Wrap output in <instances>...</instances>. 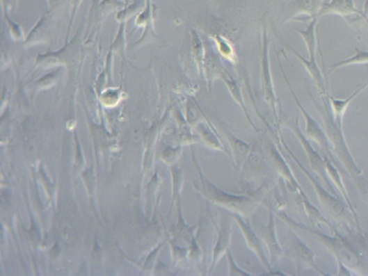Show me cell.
Returning <instances> with one entry per match:
<instances>
[{
	"mask_svg": "<svg viewBox=\"0 0 368 276\" xmlns=\"http://www.w3.org/2000/svg\"><path fill=\"white\" fill-rule=\"evenodd\" d=\"M321 106L316 99H313L312 101H313V104L318 111V113L321 115L323 123H324V131L327 133L328 139L332 145L333 154L337 157V160L345 168V171L350 174L351 179L358 186V188H360L361 193L363 194L365 192H363L362 184L368 186V183L363 178L362 170L358 166V162L355 161L353 154L349 149L346 139H345L344 131H342V125L337 124L334 117H333L332 110H329L328 96H321Z\"/></svg>",
	"mask_w": 368,
	"mask_h": 276,
	"instance_id": "6da1fadb",
	"label": "cell"
},
{
	"mask_svg": "<svg viewBox=\"0 0 368 276\" xmlns=\"http://www.w3.org/2000/svg\"><path fill=\"white\" fill-rule=\"evenodd\" d=\"M276 215L284 222H286L291 229H300L314 236L317 240L324 245V248L332 253V256L335 258V261H342L344 264H346L355 273L360 269L361 258H360L358 250H355L349 242H346V240L340 234L334 235V237L326 235L324 232H321V229H311L306 225L300 224L295 220L291 219L290 216H287L282 210H278Z\"/></svg>",
	"mask_w": 368,
	"mask_h": 276,
	"instance_id": "7a4b0ae2",
	"label": "cell"
},
{
	"mask_svg": "<svg viewBox=\"0 0 368 276\" xmlns=\"http://www.w3.org/2000/svg\"><path fill=\"white\" fill-rule=\"evenodd\" d=\"M280 143L281 147H282V149L290 155L291 159L296 162V165L300 167V170H301L302 172L305 173V176H306L307 179L310 181L312 187H313L314 192H316L319 203H321L323 209L327 211V214L329 215L332 219L337 221V222H346V224L350 226V222H349L348 219V216H350V211H349V209L346 208V206H348L346 203H344L342 200L337 198L335 194L330 193L329 189H327L324 184H321V183L319 182V178L314 177L313 173L310 172L306 167L302 165V162L297 159L295 154L292 152V150H291L290 147L286 144L285 140L282 139V136H280Z\"/></svg>",
	"mask_w": 368,
	"mask_h": 276,
	"instance_id": "3957f363",
	"label": "cell"
},
{
	"mask_svg": "<svg viewBox=\"0 0 368 276\" xmlns=\"http://www.w3.org/2000/svg\"><path fill=\"white\" fill-rule=\"evenodd\" d=\"M200 179H202L200 193L211 203L227 209L234 214H239L246 218L250 216L260 204L259 199L255 197L234 195V194L223 192L220 188L215 187L213 183L209 182L208 179H205L202 172H200Z\"/></svg>",
	"mask_w": 368,
	"mask_h": 276,
	"instance_id": "277c9868",
	"label": "cell"
},
{
	"mask_svg": "<svg viewBox=\"0 0 368 276\" xmlns=\"http://www.w3.org/2000/svg\"><path fill=\"white\" fill-rule=\"evenodd\" d=\"M269 46L270 41L268 37V30L266 27H263L262 32V54H260V81H262V88H263V95L266 104H269L270 108L273 111L275 122L279 123V99L275 94L274 83H273V76H271V70H270L269 59Z\"/></svg>",
	"mask_w": 368,
	"mask_h": 276,
	"instance_id": "5b68a950",
	"label": "cell"
},
{
	"mask_svg": "<svg viewBox=\"0 0 368 276\" xmlns=\"http://www.w3.org/2000/svg\"><path fill=\"white\" fill-rule=\"evenodd\" d=\"M278 63H279V65H280L281 73L284 75L286 83H287V86H289V89H290L291 95H292V97H294L296 104H297V108L301 111L302 115H303L305 122H306V127H305V136H306L310 140L314 141L318 145L321 146V152H324V155H327V156H329V159H332L333 161H334V157H333L334 156V154H333L332 145H330L329 139H328L327 133L324 131V128H321L319 123H318V122H317V120L308 113V111L303 107V104L300 102V99H298L297 95L295 94V91H294L292 86H291L289 78L286 76L285 72H284V69L281 67L280 60H278Z\"/></svg>",
	"mask_w": 368,
	"mask_h": 276,
	"instance_id": "8992f818",
	"label": "cell"
},
{
	"mask_svg": "<svg viewBox=\"0 0 368 276\" xmlns=\"http://www.w3.org/2000/svg\"><path fill=\"white\" fill-rule=\"evenodd\" d=\"M289 129L294 131V134L297 136V139L301 143L302 147L305 150L308 162H310V168L313 173H316L318 178H321V183L333 190V183L330 178L328 177L327 170H326V163H324V157L317 152L316 149L312 146L311 140L305 136V133L300 129V123H298V117H296L294 123L287 124Z\"/></svg>",
	"mask_w": 368,
	"mask_h": 276,
	"instance_id": "52a82bcc",
	"label": "cell"
},
{
	"mask_svg": "<svg viewBox=\"0 0 368 276\" xmlns=\"http://www.w3.org/2000/svg\"><path fill=\"white\" fill-rule=\"evenodd\" d=\"M270 160L274 166L276 172L279 173V176L282 178V181L285 182L286 187L289 189V192L292 194V197L295 198L297 203L301 202L302 198L307 197L305 190L302 189L301 184L297 181L294 172L291 171L290 165L287 163L284 155L279 152L278 146L275 145L274 143H270L269 145Z\"/></svg>",
	"mask_w": 368,
	"mask_h": 276,
	"instance_id": "ba28073f",
	"label": "cell"
},
{
	"mask_svg": "<svg viewBox=\"0 0 368 276\" xmlns=\"http://www.w3.org/2000/svg\"><path fill=\"white\" fill-rule=\"evenodd\" d=\"M234 221L237 222L239 229H241L242 234H243L244 240L247 242L249 250L255 252V256L258 257L260 263L263 264V266H264L268 273H273V266H271V263H270L269 257L265 254L264 243L260 240L259 236L255 234V229L249 225V222H247L246 220L241 218V215L234 214Z\"/></svg>",
	"mask_w": 368,
	"mask_h": 276,
	"instance_id": "9c48e42d",
	"label": "cell"
},
{
	"mask_svg": "<svg viewBox=\"0 0 368 276\" xmlns=\"http://www.w3.org/2000/svg\"><path fill=\"white\" fill-rule=\"evenodd\" d=\"M79 48H80V43L77 36L72 43H67V46L63 47L61 51L38 56L36 65L37 67H46V68L57 65V64L67 65L69 63L74 62V59L78 57Z\"/></svg>",
	"mask_w": 368,
	"mask_h": 276,
	"instance_id": "30bf717a",
	"label": "cell"
},
{
	"mask_svg": "<svg viewBox=\"0 0 368 276\" xmlns=\"http://www.w3.org/2000/svg\"><path fill=\"white\" fill-rule=\"evenodd\" d=\"M323 157H324V163H326V170H327L328 177L330 178L332 181L333 186L337 189V193L342 195V199L345 200V203L348 205L349 211L350 214L353 215V221H355V225L360 231H361V226H360V220H358V211L353 206V202L350 199V195H349L348 190H346V187L345 184L342 182V176H340V172L337 170V166L334 165V161L332 159H329V156L324 155L323 154Z\"/></svg>",
	"mask_w": 368,
	"mask_h": 276,
	"instance_id": "8fae6325",
	"label": "cell"
},
{
	"mask_svg": "<svg viewBox=\"0 0 368 276\" xmlns=\"http://www.w3.org/2000/svg\"><path fill=\"white\" fill-rule=\"evenodd\" d=\"M324 4V0H295L289 6V20L311 21L314 17L319 19V13Z\"/></svg>",
	"mask_w": 368,
	"mask_h": 276,
	"instance_id": "7c38bea8",
	"label": "cell"
},
{
	"mask_svg": "<svg viewBox=\"0 0 368 276\" xmlns=\"http://www.w3.org/2000/svg\"><path fill=\"white\" fill-rule=\"evenodd\" d=\"M289 238H290L291 248L294 250V254L298 261L303 263L305 266L311 268L313 270H316L317 273H319L321 275H324V273L317 266L316 256L313 253V250L308 247V245L303 242L301 237L296 234L295 229H291L289 227Z\"/></svg>",
	"mask_w": 368,
	"mask_h": 276,
	"instance_id": "4fadbf2b",
	"label": "cell"
},
{
	"mask_svg": "<svg viewBox=\"0 0 368 276\" xmlns=\"http://www.w3.org/2000/svg\"><path fill=\"white\" fill-rule=\"evenodd\" d=\"M264 243L269 252V259L271 266H276L284 257V250L276 236V225H275V213L269 209V220L264 229Z\"/></svg>",
	"mask_w": 368,
	"mask_h": 276,
	"instance_id": "5bb4252c",
	"label": "cell"
},
{
	"mask_svg": "<svg viewBox=\"0 0 368 276\" xmlns=\"http://www.w3.org/2000/svg\"><path fill=\"white\" fill-rule=\"evenodd\" d=\"M53 14L48 13L47 15L42 16L40 21L37 22L36 26L32 29L31 32L25 40V46H33V44H41L47 43L52 32Z\"/></svg>",
	"mask_w": 368,
	"mask_h": 276,
	"instance_id": "9a60e30c",
	"label": "cell"
},
{
	"mask_svg": "<svg viewBox=\"0 0 368 276\" xmlns=\"http://www.w3.org/2000/svg\"><path fill=\"white\" fill-rule=\"evenodd\" d=\"M289 51L294 53L297 59L302 63V65L305 67V69L307 70V73L310 74L313 83H316L317 88L319 90V94L321 96H328L329 92H328L327 83H326V79L323 76V73H321V68L318 65L316 59H306L305 57H302L300 53L297 52L296 49L291 47V46H287Z\"/></svg>",
	"mask_w": 368,
	"mask_h": 276,
	"instance_id": "2e32d148",
	"label": "cell"
},
{
	"mask_svg": "<svg viewBox=\"0 0 368 276\" xmlns=\"http://www.w3.org/2000/svg\"><path fill=\"white\" fill-rule=\"evenodd\" d=\"M220 226L221 227L218 229V241H216V245L214 247L213 263H211L210 271L214 270V268L216 266L218 261L221 259V257L230 250L228 247H230V243H231V234H232L231 220L223 219Z\"/></svg>",
	"mask_w": 368,
	"mask_h": 276,
	"instance_id": "e0dca14e",
	"label": "cell"
},
{
	"mask_svg": "<svg viewBox=\"0 0 368 276\" xmlns=\"http://www.w3.org/2000/svg\"><path fill=\"white\" fill-rule=\"evenodd\" d=\"M351 16L358 15L361 19L362 10H358L353 0H330L329 3L323 4L319 17L323 15Z\"/></svg>",
	"mask_w": 368,
	"mask_h": 276,
	"instance_id": "ac0fdd59",
	"label": "cell"
},
{
	"mask_svg": "<svg viewBox=\"0 0 368 276\" xmlns=\"http://www.w3.org/2000/svg\"><path fill=\"white\" fill-rule=\"evenodd\" d=\"M225 136L227 139L231 149V156L234 159V167L242 168L244 161L247 160L249 154L252 152V146L248 143L241 140L237 136H234L231 131H225Z\"/></svg>",
	"mask_w": 368,
	"mask_h": 276,
	"instance_id": "d6986e66",
	"label": "cell"
},
{
	"mask_svg": "<svg viewBox=\"0 0 368 276\" xmlns=\"http://www.w3.org/2000/svg\"><path fill=\"white\" fill-rule=\"evenodd\" d=\"M368 88V81L362 83L351 96H349L348 99H335L330 95H328V99L330 102V110H332L333 117L337 122V124L342 125V120H344V115L348 111L349 106L353 102V99H356L358 95L362 92L363 90Z\"/></svg>",
	"mask_w": 368,
	"mask_h": 276,
	"instance_id": "ffe728a7",
	"label": "cell"
},
{
	"mask_svg": "<svg viewBox=\"0 0 368 276\" xmlns=\"http://www.w3.org/2000/svg\"><path fill=\"white\" fill-rule=\"evenodd\" d=\"M317 24H318V17L312 19L306 30H298L295 29L296 32L302 37V40L306 44L307 52L310 56V59H316L317 52H318V40H317Z\"/></svg>",
	"mask_w": 368,
	"mask_h": 276,
	"instance_id": "44dd1931",
	"label": "cell"
},
{
	"mask_svg": "<svg viewBox=\"0 0 368 276\" xmlns=\"http://www.w3.org/2000/svg\"><path fill=\"white\" fill-rule=\"evenodd\" d=\"M223 81H225V83H226L228 91H230V94H231V96H232V99H234V102L239 104V107L242 108V111H243V113L246 115V117H247V120H248L249 123H250L252 127H253V129L258 131L255 123L252 122L250 117H249L248 110H247V107H246V104H244L243 96H242V91H241V88H239V81H237L236 79L232 78V76H231V75H230L227 72H225V73H223Z\"/></svg>",
	"mask_w": 368,
	"mask_h": 276,
	"instance_id": "7402d4cb",
	"label": "cell"
},
{
	"mask_svg": "<svg viewBox=\"0 0 368 276\" xmlns=\"http://www.w3.org/2000/svg\"><path fill=\"white\" fill-rule=\"evenodd\" d=\"M136 26L145 27V33L144 36L141 37V41L136 42L135 46H141L144 44L147 41V37L155 36V31H154V22H152V8H151V0H145V9L141 13V15L138 16L136 19Z\"/></svg>",
	"mask_w": 368,
	"mask_h": 276,
	"instance_id": "603a6c76",
	"label": "cell"
},
{
	"mask_svg": "<svg viewBox=\"0 0 368 276\" xmlns=\"http://www.w3.org/2000/svg\"><path fill=\"white\" fill-rule=\"evenodd\" d=\"M195 129L199 131V134L202 136V141L207 144V145L213 147L215 150H221V152H226L230 156L231 154L226 149V146L223 145L220 138H218V133L211 129L208 124L202 123V122H198L195 124Z\"/></svg>",
	"mask_w": 368,
	"mask_h": 276,
	"instance_id": "cb8c5ba5",
	"label": "cell"
},
{
	"mask_svg": "<svg viewBox=\"0 0 368 276\" xmlns=\"http://www.w3.org/2000/svg\"><path fill=\"white\" fill-rule=\"evenodd\" d=\"M302 208L305 210L307 216H308L313 222H316L317 225H326V226H328V227L330 229V231H332L334 235H337V234H339V231L330 224V221H329L324 215L321 214V211H319V210H318V209L310 202V199L307 198V197L302 198Z\"/></svg>",
	"mask_w": 368,
	"mask_h": 276,
	"instance_id": "d4e9b609",
	"label": "cell"
},
{
	"mask_svg": "<svg viewBox=\"0 0 368 276\" xmlns=\"http://www.w3.org/2000/svg\"><path fill=\"white\" fill-rule=\"evenodd\" d=\"M172 173V186H173V192H172V203L171 206L175 204L181 202L182 188H183V183H184V172L178 163H173L171 165Z\"/></svg>",
	"mask_w": 368,
	"mask_h": 276,
	"instance_id": "484cf974",
	"label": "cell"
},
{
	"mask_svg": "<svg viewBox=\"0 0 368 276\" xmlns=\"http://www.w3.org/2000/svg\"><path fill=\"white\" fill-rule=\"evenodd\" d=\"M355 49H356V53L353 54V57L342 59L340 62L334 63L332 65H329L328 72L332 73L334 70L345 68V67H349V65L368 64V51H362V49H358V48H355Z\"/></svg>",
	"mask_w": 368,
	"mask_h": 276,
	"instance_id": "4316f807",
	"label": "cell"
},
{
	"mask_svg": "<svg viewBox=\"0 0 368 276\" xmlns=\"http://www.w3.org/2000/svg\"><path fill=\"white\" fill-rule=\"evenodd\" d=\"M192 52L195 64H197L199 73L204 74V57H205V52H204V46L202 42L198 33L195 31H192Z\"/></svg>",
	"mask_w": 368,
	"mask_h": 276,
	"instance_id": "83f0119b",
	"label": "cell"
},
{
	"mask_svg": "<svg viewBox=\"0 0 368 276\" xmlns=\"http://www.w3.org/2000/svg\"><path fill=\"white\" fill-rule=\"evenodd\" d=\"M125 4L123 1L120 0H102L99 4V9H97V14H99V19L102 20L106 16H109L112 11L120 10L123 9Z\"/></svg>",
	"mask_w": 368,
	"mask_h": 276,
	"instance_id": "f1b7e54d",
	"label": "cell"
},
{
	"mask_svg": "<svg viewBox=\"0 0 368 276\" xmlns=\"http://www.w3.org/2000/svg\"><path fill=\"white\" fill-rule=\"evenodd\" d=\"M125 22H122V24H120V31L117 33V37H115L113 44H112V47H111V53H120V56L122 58H125Z\"/></svg>",
	"mask_w": 368,
	"mask_h": 276,
	"instance_id": "f546056e",
	"label": "cell"
},
{
	"mask_svg": "<svg viewBox=\"0 0 368 276\" xmlns=\"http://www.w3.org/2000/svg\"><path fill=\"white\" fill-rule=\"evenodd\" d=\"M215 41L218 43V49L223 58H226L228 60H236V56H234V49L232 46L228 43L223 37H215Z\"/></svg>",
	"mask_w": 368,
	"mask_h": 276,
	"instance_id": "4dcf8cb0",
	"label": "cell"
},
{
	"mask_svg": "<svg viewBox=\"0 0 368 276\" xmlns=\"http://www.w3.org/2000/svg\"><path fill=\"white\" fill-rule=\"evenodd\" d=\"M141 6V0H135L131 6H125V8L120 9V13L117 14V20L120 21V22H125V21L128 20L129 17H131L134 13L139 10Z\"/></svg>",
	"mask_w": 368,
	"mask_h": 276,
	"instance_id": "1f68e13d",
	"label": "cell"
},
{
	"mask_svg": "<svg viewBox=\"0 0 368 276\" xmlns=\"http://www.w3.org/2000/svg\"><path fill=\"white\" fill-rule=\"evenodd\" d=\"M181 146H177V147L167 146L166 149L162 152V160H163V162H166L167 165H173L178 160V157L181 155Z\"/></svg>",
	"mask_w": 368,
	"mask_h": 276,
	"instance_id": "d6a6232c",
	"label": "cell"
},
{
	"mask_svg": "<svg viewBox=\"0 0 368 276\" xmlns=\"http://www.w3.org/2000/svg\"><path fill=\"white\" fill-rule=\"evenodd\" d=\"M163 245H165V242H162L160 245H157L155 250H152L150 254H149L147 259H146L145 263H144V266H143V273H144V274H151V273H152V268L155 266L157 254L160 253L161 248L163 247Z\"/></svg>",
	"mask_w": 368,
	"mask_h": 276,
	"instance_id": "836d02e7",
	"label": "cell"
},
{
	"mask_svg": "<svg viewBox=\"0 0 368 276\" xmlns=\"http://www.w3.org/2000/svg\"><path fill=\"white\" fill-rule=\"evenodd\" d=\"M226 254H227L228 274L230 275H253V274H250L248 271L243 270V269H241V268L237 266L236 261H234V256L231 253V250H228L226 252Z\"/></svg>",
	"mask_w": 368,
	"mask_h": 276,
	"instance_id": "e575fe53",
	"label": "cell"
},
{
	"mask_svg": "<svg viewBox=\"0 0 368 276\" xmlns=\"http://www.w3.org/2000/svg\"><path fill=\"white\" fill-rule=\"evenodd\" d=\"M6 19L8 21V25H9V29H10V33L13 38H15L16 41H20L24 38V32H22V29H21L20 25H17L15 22L9 19V15H8V11L6 10Z\"/></svg>",
	"mask_w": 368,
	"mask_h": 276,
	"instance_id": "d590c367",
	"label": "cell"
},
{
	"mask_svg": "<svg viewBox=\"0 0 368 276\" xmlns=\"http://www.w3.org/2000/svg\"><path fill=\"white\" fill-rule=\"evenodd\" d=\"M58 74L59 72H54V73L48 74L46 76H43L38 81H36L37 86H40V89H47L49 86H52L53 83H56Z\"/></svg>",
	"mask_w": 368,
	"mask_h": 276,
	"instance_id": "8d00e7d4",
	"label": "cell"
},
{
	"mask_svg": "<svg viewBox=\"0 0 368 276\" xmlns=\"http://www.w3.org/2000/svg\"><path fill=\"white\" fill-rule=\"evenodd\" d=\"M172 248H173V257H175V261H183L186 256H188L187 248H182L179 245L171 243Z\"/></svg>",
	"mask_w": 368,
	"mask_h": 276,
	"instance_id": "74e56055",
	"label": "cell"
},
{
	"mask_svg": "<svg viewBox=\"0 0 368 276\" xmlns=\"http://www.w3.org/2000/svg\"><path fill=\"white\" fill-rule=\"evenodd\" d=\"M47 1L48 8H49V11H48V13L56 14L59 9H62L67 0H47Z\"/></svg>",
	"mask_w": 368,
	"mask_h": 276,
	"instance_id": "f35d334b",
	"label": "cell"
},
{
	"mask_svg": "<svg viewBox=\"0 0 368 276\" xmlns=\"http://www.w3.org/2000/svg\"><path fill=\"white\" fill-rule=\"evenodd\" d=\"M70 1H72V15H70V24H69V27H67V37H69V35H70V30H72V25H73L74 17L77 15V11H78L79 6L81 4V0H70Z\"/></svg>",
	"mask_w": 368,
	"mask_h": 276,
	"instance_id": "ab89813d",
	"label": "cell"
},
{
	"mask_svg": "<svg viewBox=\"0 0 368 276\" xmlns=\"http://www.w3.org/2000/svg\"><path fill=\"white\" fill-rule=\"evenodd\" d=\"M337 275H350L353 276L356 274L353 269H350L346 264H344L342 261H337Z\"/></svg>",
	"mask_w": 368,
	"mask_h": 276,
	"instance_id": "60d3db41",
	"label": "cell"
},
{
	"mask_svg": "<svg viewBox=\"0 0 368 276\" xmlns=\"http://www.w3.org/2000/svg\"><path fill=\"white\" fill-rule=\"evenodd\" d=\"M361 20L366 21L368 25V0L363 3L362 15H361Z\"/></svg>",
	"mask_w": 368,
	"mask_h": 276,
	"instance_id": "b9f144b4",
	"label": "cell"
},
{
	"mask_svg": "<svg viewBox=\"0 0 368 276\" xmlns=\"http://www.w3.org/2000/svg\"><path fill=\"white\" fill-rule=\"evenodd\" d=\"M125 6H128V0H125Z\"/></svg>",
	"mask_w": 368,
	"mask_h": 276,
	"instance_id": "7bdbcfd3",
	"label": "cell"
}]
</instances>
